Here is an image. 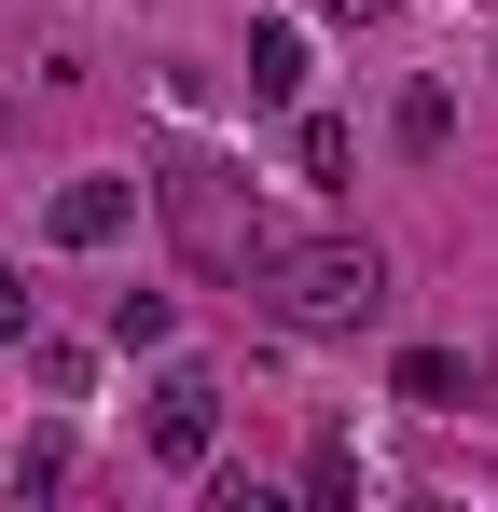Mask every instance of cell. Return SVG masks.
<instances>
[{"instance_id":"1","label":"cell","mask_w":498,"mask_h":512,"mask_svg":"<svg viewBox=\"0 0 498 512\" xmlns=\"http://www.w3.org/2000/svg\"><path fill=\"white\" fill-rule=\"evenodd\" d=\"M249 291H263V319H291V333H360V319H388L374 236H263Z\"/></svg>"},{"instance_id":"2","label":"cell","mask_w":498,"mask_h":512,"mask_svg":"<svg viewBox=\"0 0 498 512\" xmlns=\"http://www.w3.org/2000/svg\"><path fill=\"white\" fill-rule=\"evenodd\" d=\"M153 208H166V236H180L194 277H249V263H263V194H249L222 153H166V167H153Z\"/></svg>"},{"instance_id":"3","label":"cell","mask_w":498,"mask_h":512,"mask_svg":"<svg viewBox=\"0 0 498 512\" xmlns=\"http://www.w3.org/2000/svg\"><path fill=\"white\" fill-rule=\"evenodd\" d=\"M208 443H222V374L180 360V374L153 388V457H166V471H208Z\"/></svg>"},{"instance_id":"4","label":"cell","mask_w":498,"mask_h":512,"mask_svg":"<svg viewBox=\"0 0 498 512\" xmlns=\"http://www.w3.org/2000/svg\"><path fill=\"white\" fill-rule=\"evenodd\" d=\"M125 222H139V180H70V194L42 208V236H56V250H111Z\"/></svg>"},{"instance_id":"5","label":"cell","mask_w":498,"mask_h":512,"mask_svg":"<svg viewBox=\"0 0 498 512\" xmlns=\"http://www.w3.org/2000/svg\"><path fill=\"white\" fill-rule=\"evenodd\" d=\"M249 97H263V111H291V97H305V28H277V14L249 28Z\"/></svg>"},{"instance_id":"6","label":"cell","mask_w":498,"mask_h":512,"mask_svg":"<svg viewBox=\"0 0 498 512\" xmlns=\"http://www.w3.org/2000/svg\"><path fill=\"white\" fill-rule=\"evenodd\" d=\"M388 388H402L415 416H457V402H471V360H457V346H402V374H388Z\"/></svg>"},{"instance_id":"7","label":"cell","mask_w":498,"mask_h":512,"mask_svg":"<svg viewBox=\"0 0 498 512\" xmlns=\"http://www.w3.org/2000/svg\"><path fill=\"white\" fill-rule=\"evenodd\" d=\"M388 139H402L415 167H429V153L457 139V97H443V84H402V111H388Z\"/></svg>"},{"instance_id":"8","label":"cell","mask_w":498,"mask_h":512,"mask_svg":"<svg viewBox=\"0 0 498 512\" xmlns=\"http://www.w3.org/2000/svg\"><path fill=\"white\" fill-rule=\"evenodd\" d=\"M346 153H360V139H346L332 111H305V125H291V167H305V180H346Z\"/></svg>"},{"instance_id":"9","label":"cell","mask_w":498,"mask_h":512,"mask_svg":"<svg viewBox=\"0 0 498 512\" xmlns=\"http://www.w3.org/2000/svg\"><path fill=\"white\" fill-rule=\"evenodd\" d=\"M180 333V305H166V291H125V305H111V346H166Z\"/></svg>"},{"instance_id":"10","label":"cell","mask_w":498,"mask_h":512,"mask_svg":"<svg viewBox=\"0 0 498 512\" xmlns=\"http://www.w3.org/2000/svg\"><path fill=\"white\" fill-rule=\"evenodd\" d=\"M28 333H42V291H28V277L0 263V346H28Z\"/></svg>"},{"instance_id":"11","label":"cell","mask_w":498,"mask_h":512,"mask_svg":"<svg viewBox=\"0 0 498 512\" xmlns=\"http://www.w3.org/2000/svg\"><path fill=\"white\" fill-rule=\"evenodd\" d=\"M332 14H402V0H332Z\"/></svg>"},{"instance_id":"12","label":"cell","mask_w":498,"mask_h":512,"mask_svg":"<svg viewBox=\"0 0 498 512\" xmlns=\"http://www.w3.org/2000/svg\"><path fill=\"white\" fill-rule=\"evenodd\" d=\"M0 139H14V111H0Z\"/></svg>"}]
</instances>
